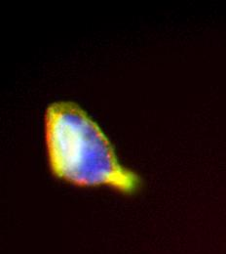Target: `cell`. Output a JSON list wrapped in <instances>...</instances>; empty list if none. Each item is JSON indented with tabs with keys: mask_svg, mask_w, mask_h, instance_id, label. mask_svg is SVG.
Segmentation results:
<instances>
[{
	"mask_svg": "<svg viewBox=\"0 0 226 254\" xmlns=\"http://www.w3.org/2000/svg\"><path fill=\"white\" fill-rule=\"evenodd\" d=\"M44 139L51 174L76 187H108L132 195L141 178L124 166L101 127L78 104L56 101L44 114Z\"/></svg>",
	"mask_w": 226,
	"mask_h": 254,
	"instance_id": "1",
	"label": "cell"
}]
</instances>
